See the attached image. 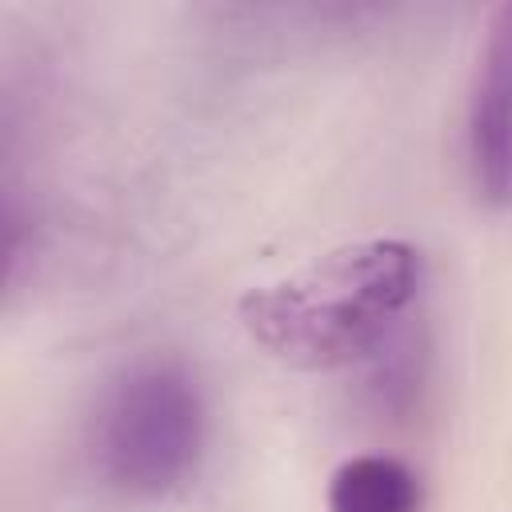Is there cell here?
<instances>
[{
	"label": "cell",
	"mask_w": 512,
	"mask_h": 512,
	"mask_svg": "<svg viewBox=\"0 0 512 512\" xmlns=\"http://www.w3.org/2000/svg\"><path fill=\"white\" fill-rule=\"evenodd\" d=\"M420 288V252L396 236L340 244L312 264L248 288L240 324L272 360L328 372L376 352Z\"/></svg>",
	"instance_id": "6da1fadb"
},
{
	"label": "cell",
	"mask_w": 512,
	"mask_h": 512,
	"mask_svg": "<svg viewBox=\"0 0 512 512\" xmlns=\"http://www.w3.org/2000/svg\"><path fill=\"white\" fill-rule=\"evenodd\" d=\"M88 464L128 500H164L196 476L208 444L204 388L188 364L144 356L124 364L88 416Z\"/></svg>",
	"instance_id": "7a4b0ae2"
},
{
	"label": "cell",
	"mask_w": 512,
	"mask_h": 512,
	"mask_svg": "<svg viewBox=\"0 0 512 512\" xmlns=\"http://www.w3.org/2000/svg\"><path fill=\"white\" fill-rule=\"evenodd\" d=\"M464 164L476 200L512 208V0L488 12L464 104Z\"/></svg>",
	"instance_id": "3957f363"
},
{
	"label": "cell",
	"mask_w": 512,
	"mask_h": 512,
	"mask_svg": "<svg viewBox=\"0 0 512 512\" xmlns=\"http://www.w3.org/2000/svg\"><path fill=\"white\" fill-rule=\"evenodd\" d=\"M420 476L388 452H360L332 468L324 504L328 512H420Z\"/></svg>",
	"instance_id": "277c9868"
}]
</instances>
